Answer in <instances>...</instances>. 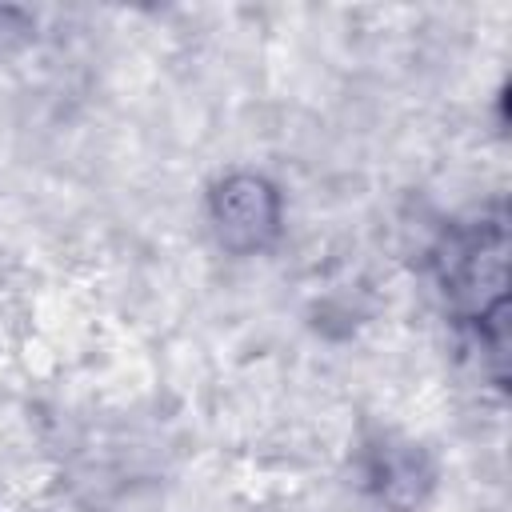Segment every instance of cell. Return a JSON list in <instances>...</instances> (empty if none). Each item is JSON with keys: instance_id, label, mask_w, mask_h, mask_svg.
<instances>
[{"instance_id": "cell-3", "label": "cell", "mask_w": 512, "mask_h": 512, "mask_svg": "<svg viewBox=\"0 0 512 512\" xmlns=\"http://www.w3.org/2000/svg\"><path fill=\"white\" fill-rule=\"evenodd\" d=\"M364 480L384 508L416 512L436 484V468L420 444L384 436L364 452Z\"/></svg>"}, {"instance_id": "cell-1", "label": "cell", "mask_w": 512, "mask_h": 512, "mask_svg": "<svg viewBox=\"0 0 512 512\" xmlns=\"http://www.w3.org/2000/svg\"><path fill=\"white\" fill-rule=\"evenodd\" d=\"M436 276L448 308L464 320L492 332V344L504 340V284H508V228L504 212L480 216L476 224H456L436 248Z\"/></svg>"}, {"instance_id": "cell-2", "label": "cell", "mask_w": 512, "mask_h": 512, "mask_svg": "<svg viewBox=\"0 0 512 512\" xmlns=\"http://www.w3.org/2000/svg\"><path fill=\"white\" fill-rule=\"evenodd\" d=\"M280 216H284V204H280L276 184L256 172H232V176L216 180L208 192L212 232H216L220 248H228L236 256L272 248L280 236Z\"/></svg>"}]
</instances>
